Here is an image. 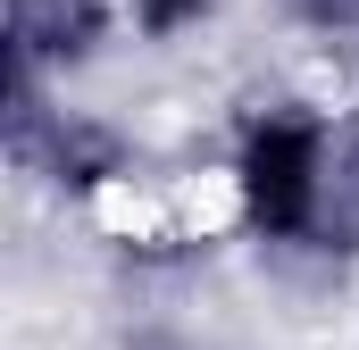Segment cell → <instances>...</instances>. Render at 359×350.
Masks as SVG:
<instances>
[{
  "label": "cell",
  "instance_id": "3957f363",
  "mask_svg": "<svg viewBox=\"0 0 359 350\" xmlns=\"http://www.w3.org/2000/svg\"><path fill=\"white\" fill-rule=\"evenodd\" d=\"M0 25H8V67H34V76L67 84L134 17H126V0H0Z\"/></svg>",
  "mask_w": 359,
  "mask_h": 350
},
{
  "label": "cell",
  "instance_id": "6da1fadb",
  "mask_svg": "<svg viewBox=\"0 0 359 350\" xmlns=\"http://www.w3.org/2000/svg\"><path fill=\"white\" fill-rule=\"evenodd\" d=\"M334 117L309 108V100H268L234 125V150H226V192H234V217L268 242V251H318V225H326V200H334Z\"/></svg>",
  "mask_w": 359,
  "mask_h": 350
},
{
  "label": "cell",
  "instance_id": "7a4b0ae2",
  "mask_svg": "<svg viewBox=\"0 0 359 350\" xmlns=\"http://www.w3.org/2000/svg\"><path fill=\"white\" fill-rule=\"evenodd\" d=\"M17 175H34L42 192H59V200H109V192H126L134 167H142V150L126 142V125L117 117H100V108H50V125L8 159Z\"/></svg>",
  "mask_w": 359,
  "mask_h": 350
},
{
  "label": "cell",
  "instance_id": "5b68a950",
  "mask_svg": "<svg viewBox=\"0 0 359 350\" xmlns=\"http://www.w3.org/2000/svg\"><path fill=\"white\" fill-rule=\"evenodd\" d=\"M126 17H134L142 42H176V34H192L209 17V0H126Z\"/></svg>",
  "mask_w": 359,
  "mask_h": 350
},
{
  "label": "cell",
  "instance_id": "8992f818",
  "mask_svg": "<svg viewBox=\"0 0 359 350\" xmlns=\"http://www.w3.org/2000/svg\"><path fill=\"white\" fill-rule=\"evenodd\" d=\"M334 183L359 192V108H351V125H343V150H334Z\"/></svg>",
  "mask_w": 359,
  "mask_h": 350
},
{
  "label": "cell",
  "instance_id": "277c9868",
  "mask_svg": "<svg viewBox=\"0 0 359 350\" xmlns=\"http://www.w3.org/2000/svg\"><path fill=\"white\" fill-rule=\"evenodd\" d=\"M284 8V25H301L309 42H359V0H276Z\"/></svg>",
  "mask_w": 359,
  "mask_h": 350
}]
</instances>
